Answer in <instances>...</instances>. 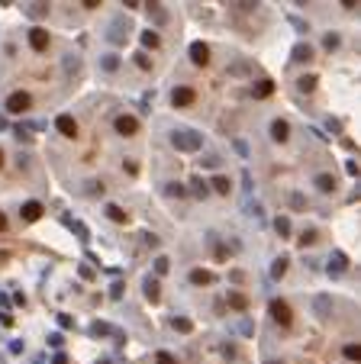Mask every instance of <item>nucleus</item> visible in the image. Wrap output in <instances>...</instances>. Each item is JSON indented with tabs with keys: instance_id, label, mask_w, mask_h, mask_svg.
Here are the masks:
<instances>
[{
	"instance_id": "nucleus-15",
	"label": "nucleus",
	"mask_w": 361,
	"mask_h": 364,
	"mask_svg": "<svg viewBox=\"0 0 361 364\" xmlns=\"http://www.w3.org/2000/svg\"><path fill=\"white\" fill-rule=\"evenodd\" d=\"M19 216H23L26 223H36V219L42 216V203H39V200H29V203H23V213H19Z\"/></svg>"
},
{
	"instance_id": "nucleus-24",
	"label": "nucleus",
	"mask_w": 361,
	"mask_h": 364,
	"mask_svg": "<svg viewBox=\"0 0 361 364\" xmlns=\"http://www.w3.org/2000/svg\"><path fill=\"white\" fill-rule=\"evenodd\" d=\"M184 194H187L184 184H178V181H168L165 184V197H184Z\"/></svg>"
},
{
	"instance_id": "nucleus-51",
	"label": "nucleus",
	"mask_w": 361,
	"mask_h": 364,
	"mask_svg": "<svg viewBox=\"0 0 361 364\" xmlns=\"http://www.w3.org/2000/svg\"><path fill=\"white\" fill-rule=\"evenodd\" d=\"M110 297H113V300H120V297H122V284H113V290H110Z\"/></svg>"
},
{
	"instance_id": "nucleus-50",
	"label": "nucleus",
	"mask_w": 361,
	"mask_h": 364,
	"mask_svg": "<svg viewBox=\"0 0 361 364\" xmlns=\"http://www.w3.org/2000/svg\"><path fill=\"white\" fill-rule=\"evenodd\" d=\"M142 239H145V242L152 245V248H155V245H158V236H155V232H145V236H142Z\"/></svg>"
},
{
	"instance_id": "nucleus-32",
	"label": "nucleus",
	"mask_w": 361,
	"mask_h": 364,
	"mask_svg": "<svg viewBox=\"0 0 361 364\" xmlns=\"http://www.w3.org/2000/svg\"><path fill=\"white\" fill-rule=\"evenodd\" d=\"M168 271H171V261H168L165 255H158L155 258V274H168Z\"/></svg>"
},
{
	"instance_id": "nucleus-18",
	"label": "nucleus",
	"mask_w": 361,
	"mask_h": 364,
	"mask_svg": "<svg viewBox=\"0 0 361 364\" xmlns=\"http://www.w3.org/2000/svg\"><path fill=\"white\" fill-rule=\"evenodd\" d=\"M229 306H233V310H239V313H245V310H248V297L239 293V290H229Z\"/></svg>"
},
{
	"instance_id": "nucleus-7",
	"label": "nucleus",
	"mask_w": 361,
	"mask_h": 364,
	"mask_svg": "<svg viewBox=\"0 0 361 364\" xmlns=\"http://www.w3.org/2000/svg\"><path fill=\"white\" fill-rule=\"evenodd\" d=\"M29 45L36 52H45V49H49V32H45L42 26H32V29H29Z\"/></svg>"
},
{
	"instance_id": "nucleus-45",
	"label": "nucleus",
	"mask_w": 361,
	"mask_h": 364,
	"mask_svg": "<svg viewBox=\"0 0 361 364\" xmlns=\"http://www.w3.org/2000/svg\"><path fill=\"white\" fill-rule=\"evenodd\" d=\"M342 355H345L349 361H358V345H345V348H342Z\"/></svg>"
},
{
	"instance_id": "nucleus-20",
	"label": "nucleus",
	"mask_w": 361,
	"mask_h": 364,
	"mask_svg": "<svg viewBox=\"0 0 361 364\" xmlns=\"http://www.w3.org/2000/svg\"><path fill=\"white\" fill-rule=\"evenodd\" d=\"M210 280H213V274H210V271H203V267H194V271H190V284L203 287V284H210Z\"/></svg>"
},
{
	"instance_id": "nucleus-41",
	"label": "nucleus",
	"mask_w": 361,
	"mask_h": 364,
	"mask_svg": "<svg viewBox=\"0 0 361 364\" xmlns=\"http://www.w3.org/2000/svg\"><path fill=\"white\" fill-rule=\"evenodd\" d=\"M290 207H294V210H306V200H303V194H290Z\"/></svg>"
},
{
	"instance_id": "nucleus-8",
	"label": "nucleus",
	"mask_w": 361,
	"mask_h": 364,
	"mask_svg": "<svg viewBox=\"0 0 361 364\" xmlns=\"http://www.w3.org/2000/svg\"><path fill=\"white\" fill-rule=\"evenodd\" d=\"M113 126H117L120 135H135V132H139V120H135V116H117Z\"/></svg>"
},
{
	"instance_id": "nucleus-42",
	"label": "nucleus",
	"mask_w": 361,
	"mask_h": 364,
	"mask_svg": "<svg viewBox=\"0 0 361 364\" xmlns=\"http://www.w3.org/2000/svg\"><path fill=\"white\" fill-rule=\"evenodd\" d=\"M148 6H152V16H155V23H165V19H168V16H165V10H158L161 3H148Z\"/></svg>"
},
{
	"instance_id": "nucleus-49",
	"label": "nucleus",
	"mask_w": 361,
	"mask_h": 364,
	"mask_svg": "<svg viewBox=\"0 0 361 364\" xmlns=\"http://www.w3.org/2000/svg\"><path fill=\"white\" fill-rule=\"evenodd\" d=\"M239 329H242V335H251V332H255V326H251L248 319H242V326H239Z\"/></svg>"
},
{
	"instance_id": "nucleus-38",
	"label": "nucleus",
	"mask_w": 361,
	"mask_h": 364,
	"mask_svg": "<svg viewBox=\"0 0 361 364\" xmlns=\"http://www.w3.org/2000/svg\"><path fill=\"white\" fill-rule=\"evenodd\" d=\"M290 19V26H294L297 32H310V23H306V19H300V16H287Z\"/></svg>"
},
{
	"instance_id": "nucleus-25",
	"label": "nucleus",
	"mask_w": 361,
	"mask_h": 364,
	"mask_svg": "<svg viewBox=\"0 0 361 364\" xmlns=\"http://www.w3.org/2000/svg\"><path fill=\"white\" fill-rule=\"evenodd\" d=\"M210 187H213L216 194H229V187H233V184H229V177L216 174V177H213V184H210Z\"/></svg>"
},
{
	"instance_id": "nucleus-56",
	"label": "nucleus",
	"mask_w": 361,
	"mask_h": 364,
	"mask_svg": "<svg viewBox=\"0 0 361 364\" xmlns=\"http://www.w3.org/2000/svg\"><path fill=\"white\" fill-rule=\"evenodd\" d=\"M6 126H10V122H6V116H0V129H6Z\"/></svg>"
},
{
	"instance_id": "nucleus-5",
	"label": "nucleus",
	"mask_w": 361,
	"mask_h": 364,
	"mask_svg": "<svg viewBox=\"0 0 361 364\" xmlns=\"http://www.w3.org/2000/svg\"><path fill=\"white\" fill-rule=\"evenodd\" d=\"M310 306H313V316H319V319L332 316V310H336V306H332V297H326V293H316Z\"/></svg>"
},
{
	"instance_id": "nucleus-48",
	"label": "nucleus",
	"mask_w": 361,
	"mask_h": 364,
	"mask_svg": "<svg viewBox=\"0 0 361 364\" xmlns=\"http://www.w3.org/2000/svg\"><path fill=\"white\" fill-rule=\"evenodd\" d=\"M345 171H349L352 177H358V161H345Z\"/></svg>"
},
{
	"instance_id": "nucleus-6",
	"label": "nucleus",
	"mask_w": 361,
	"mask_h": 364,
	"mask_svg": "<svg viewBox=\"0 0 361 364\" xmlns=\"http://www.w3.org/2000/svg\"><path fill=\"white\" fill-rule=\"evenodd\" d=\"M55 129H58L61 135H68V139H74V135H78V122H74V116H68V113L55 116Z\"/></svg>"
},
{
	"instance_id": "nucleus-52",
	"label": "nucleus",
	"mask_w": 361,
	"mask_h": 364,
	"mask_svg": "<svg viewBox=\"0 0 361 364\" xmlns=\"http://www.w3.org/2000/svg\"><path fill=\"white\" fill-rule=\"evenodd\" d=\"M122 6H126V10H139L142 3H139V0H122Z\"/></svg>"
},
{
	"instance_id": "nucleus-12",
	"label": "nucleus",
	"mask_w": 361,
	"mask_h": 364,
	"mask_svg": "<svg viewBox=\"0 0 361 364\" xmlns=\"http://www.w3.org/2000/svg\"><path fill=\"white\" fill-rule=\"evenodd\" d=\"M345 267H349V258H345L342 251H332V255H329V274H332V277H339Z\"/></svg>"
},
{
	"instance_id": "nucleus-1",
	"label": "nucleus",
	"mask_w": 361,
	"mask_h": 364,
	"mask_svg": "<svg viewBox=\"0 0 361 364\" xmlns=\"http://www.w3.org/2000/svg\"><path fill=\"white\" fill-rule=\"evenodd\" d=\"M171 145L178 152H200L203 148V135L194 132V129H174L171 132Z\"/></svg>"
},
{
	"instance_id": "nucleus-39",
	"label": "nucleus",
	"mask_w": 361,
	"mask_h": 364,
	"mask_svg": "<svg viewBox=\"0 0 361 364\" xmlns=\"http://www.w3.org/2000/svg\"><path fill=\"white\" fill-rule=\"evenodd\" d=\"M155 364H178V358H174L171 352H158L155 355Z\"/></svg>"
},
{
	"instance_id": "nucleus-17",
	"label": "nucleus",
	"mask_w": 361,
	"mask_h": 364,
	"mask_svg": "<svg viewBox=\"0 0 361 364\" xmlns=\"http://www.w3.org/2000/svg\"><path fill=\"white\" fill-rule=\"evenodd\" d=\"M290 58H294V61H303V65H306V61H313V49H310V42H297V45H294V52H290Z\"/></svg>"
},
{
	"instance_id": "nucleus-30",
	"label": "nucleus",
	"mask_w": 361,
	"mask_h": 364,
	"mask_svg": "<svg viewBox=\"0 0 361 364\" xmlns=\"http://www.w3.org/2000/svg\"><path fill=\"white\" fill-rule=\"evenodd\" d=\"M158 42H161V39H158V32H152V29H148V32H142V45H145V49H158Z\"/></svg>"
},
{
	"instance_id": "nucleus-46",
	"label": "nucleus",
	"mask_w": 361,
	"mask_h": 364,
	"mask_svg": "<svg viewBox=\"0 0 361 364\" xmlns=\"http://www.w3.org/2000/svg\"><path fill=\"white\" fill-rule=\"evenodd\" d=\"M58 326H61V329H71V326H74V319H71L68 313H58Z\"/></svg>"
},
{
	"instance_id": "nucleus-34",
	"label": "nucleus",
	"mask_w": 361,
	"mask_h": 364,
	"mask_svg": "<svg viewBox=\"0 0 361 364\" xmlns=\"http://www.w3.org/2000/svg\"><path fill=\"white\" fill-rule=\"evenodd\" d=\"M132 58H135V65H139V68H142V71H148V68H152V58H148V55H145V52H135V55H132Z\"/></svg>"
},
{
	"instance_id": "nucleus-29",
	"label": "nucleus",
	"mask_w": 361,
	"mask_h": 364,
	"mask_svg": "<svg viewBox=\"0 0 361 364\" xmlns=\"http://www.w3.org/2000/svg\"><path fill=\"white\" fill-rule=\"evenodd\" d=\"M171 326H174V332H190V329H194V322H190V319H184V316H174V319H171Z\"/></svg>"
},
{
	"instance_id": "nucleus-10",
	"label": "nucleus",
	"mask_w": 361,
	"mask_h": 364,
	"mask_svg": "<svg viewBox=\"0 0 361 364\" xmlns=\"http://www.w3.org/2000/svg\"><path fill=\"white\" fill-rule=\"evenodd\" d=\"M194 97H197V94L190 91V87H174L171 104H174V107H190V104H194Z\"/></svg>"
},
{
	"instance_id": "nucleus-44",
	"label": "nucleus",
	"mask_w": 361,
	"mask_h": 364,
	"mask_svg": "<svg viewBox=\"0 0 361 364\" xmlns=\"http://www.w3.org/2000/svg\"><path fill=\"white\" fill-rule=\"evenodd\" d=\"M49 345H52V348H61V345H65V335H61V332H52V335H49Z\"/></svg>"
},
{
	"instance_id": "nucleus-57",
	"label": "nucleus",
	"mask_w": 361,
	"mask_h": 364,
	"mask_svg": "<svg viewBox=\"0 0 361 364\" xmlns=\"http://www.w3.org/2000/svg\"><path fill=\"white\" fill-rule=\"evenodd\" d=\"M6 258H10V251H0V261H6Z\"/></svg>"
},
{
	"instance_id": "nucleus-54",
	"label": "nucleus",
	"mask_w": 361,
	"mask_h": 364,
	"mask_svg": "<svg viewBox=\"0 0 361 364\" xmlns=\"http://www.w3.org/2000/svg\"><path fill=\"white\" fill-rule=\"evenodd\" d=\"M52 364H68V358H65V355H55V361H52Z\"/></svg>"
},
{
	"instance_id": "nucleus-14",
	"label": "nucleus",
	"mask_w": 361,
	"mask_h": 364,
	"mask_svg": "<svg viewBox=\"0 0 361 364\" xmlns=\"http://www.w3.org/2000/svg\"><path fill=\"white\" fill-rule=\"evenodd\" d=\"M313 187H316L319 194H332V190H336V177L332 174H316L313 177Z\"/></svg>"
},
{
	"instance_id": "nucleus-35",
	"label": "nucleus",
	"mask_w": 361,
	"mask_h": 364,
	"mask_svg": "<svg viewBox=\"0 0 361 364\" xmlns=\"http://www.w3.org/2000/svg\"><path fill=\"white\" fill-rule=\"evenodd\" d=\"M190 187H194V194H197V197H207V194H210V190H207L210 184H203L200 177H194V181H190Z\"/></svg>"
},
{
	"instance_id": "nucleus-43",
	"label": "nucleus",
	"mask_w": 361,
	"mask_h": 364,
	"mask_svg": "<svg viewBox=\"0 0 361 364\" xmlns=\"http://www.w3.org/2000/svg\"><path fill=\"white\" fill-rule=\"evenodd\" d=\"M245 213H248V216H261L264 210H261V203L255 200V203H245Z\"/></svg>"
},
{
	"instance_id": "nucleus-21",
	"label": "nucleus",
	"mask_w": 361,
	"mask_h": 364,
	"mask_svg": "<svg viewBox=\"0 0 361 364\" xmlns=\"http://www.w3.org/2000/svg\"><path fill=\"white\" fill-rule=\"evenodd\" d=\"M100 68H104V71L107 74H113V71H117V68H120V55H100Z\"/></svg>"
},
{
	"instance_id": "nucleus-4",
	"label": "nucleus",
	"mask_w": 361,
	"mask_h": 364,
	"mask_svg": "<svg viewBox=\"0 0 361 364\" xmlns=\"http://www.w3.org/2000/svg\"><path fill=\"white\" fill-rule=\"evenodd\" d=\"M271 316H274L277 326H290L294 322V313H290V306L284 300H271Z\"/></svg>"
},
{
	"instance_id": "nucleus-26",
	"label": "nucleus",
	"mask_w": 361,
	"mask_h": 364,
	"mask_svg": "<svg viewBox=\"0 0 361 364\" xmlns=\"http://www.w3.org/2000/svg\"><path fill=\"white\" fill-rule=\"evenodd\" d=\"M274 229H277V236H281V239H287L290 236V219L287 216H277L274 219Z\"/></svg>"
},
{
	"instance_id": "nucleus-13",
	"label": "nucleus",
	"mask_w": 361,
	"mask_h": 364,
	"mask_svg": "<svg viewBox=\"0 0 361 364\" xmlns=\"http://www.w3.org/2000/svg\"><path fill=\"white\" fill-rule=\"evenodd\" d=\"M61 71H65L68 78H74V74L81 71V58H78V55H71V52L61 55Z\"/></svg>"
},
{
	"instance_id": "nucleus-33",
	"label": "nucleus",
	"mask_w": 361,
	"mask_h": 364,
	"mask_svg": "<svg viewBox=\"0 0 361 364\" xmlns=\"http://www.w3.org/2000/svg\"><path fill=\"white\" fill-rule=\"evenodd\" d=\"M297 87H300V91H306V94H310L313 87H316V78H313V74H303V78L297 81Z\"/></svg>"
},
{
	"instance_id": "nucleus-37",
	"label": "nucleus",
	"mask_w": 361,
	"mask_h": 364,
	"mask_svg": "<svg viewBox=\"0 0 361 364\" xmlns=\"http://www.w3.org/2000/svg\"><path fill=\"white\" fill-rule=\"evenodd\" d=\"M297 242H300L303 248H306V245H313V242H316V229H303V236L297 239Z\"/></svg>"
},
{
	"instance_id": "nucleus-23",
	"label": "nucleus",
	"mask_w": 361,
	"mask_h": 364,
	"mask_svg": "<svg viewBox=\"0 0 361 364\" xmlns=\"http://www.w3.org/2000/svg\"><path fill=\"white\" fill-rule=\"evenodd\" d=\"M65 223L71 226V232L81 239V242H87V239H91V232H87V226H84V223H78V219H65Z\"/></svg>"
},
{
	"instance_id": "nucleus-9",
	"label": "nucleus",
	"mask_w": 361,
	"mask_h": 364,
	"mask_svg": "<svg viewBox=\"0 0 361 364\" xmlns=\"http://www.w3.org/2000/svg\"><path fill=\"white\" fill-rule=\"evenodd\" d=\"M142 290H145V300H148V303H158V300H161V287H158V277H152V274H148V277L142 280Z\"/></svg>"
},
{
	"instance_id": "nucleus-19",
	"label": "nucleus",
	"mask_w": 361,
	"mask_h": 364,
	"mask_svg": "<svg viewBox=\"0 0 361 364\" xmlns=\"http://www.w3.org/2000/svg\"><path fill=\"white\" fill-rule=\"evenodd\" d=\"M287 264H290V261H287V255L274 258V264H271V277H274V280H281L284 274H287Z\"/></svg>"
},
{
	"instance_id": "nucleus-55",
	"label": "nucleus",
	"mask_w": 361,
	"mask_h": 364,
	"mask_svg": "<svg viewBox=\"0 0 361 364\" xmlns=\"http://www.w3.org/2000/svg\"><path fill=\"white\" fill-rule=\"evenodd\" d=\"M6 229V216H3V213H0V232H3Z\"/></svg>"
},
{
	"instance_id": "nucleus-31",
	"label": "nucleus",
	"mask_w": 361,
	"mask_h": 364,
	"mask_svg": "<svg viewBox=\"0 0 361 364\" xmlns=\"http://www.w3.org/2000/svg\"><path fill=\"white\" fill-rule=\"evenodd\" d=\"M200 164H203V168H220V164H223V158L210 152V155H203V158H200Z\"/></svg>"
},
{
	"instance_id": "nucleus-3",
	"label": "nucleus",
	"mask_w": 361,
	"mask_h": 364,
	"mask_svg": "<svg viewBox=\"0 0 361 364\" xmlns=\"http://www.w3.org/2000/svg\"><path fill=\"white\" fill-rule=\"evenodd\" d=\"M29 107H32V97L26 91H16L6 97V113H26Z\"/></svg>"
},
{
	"instance_id": "nucleus-59",
	"label": "nucleus",
	"mask_w": 361,
	"mask_h": 364,
	"mask_svg": "<svg viewBox=\"0 0 361 364\" xmlns=\"http://www.w3.org/2000/svg\"><path fill=\"white\" fill-rule=\"evenodd\" d=\"M268 364H281V361H268Z\"/></svg>"
},
{
	"instance_id": "nucleus-27",
	"label": "nucleus",
	"mask_w": 361,
	"mask_h": 364,
	"mask_svg": "<svg viewBox=\"0 0 361 364\" xmlns=\"http://www.w3.org/2000/svg\"><path fill=\"white\" fill-rule=\"evenodd\" d=\"M271 91H274V84H271V81H258V84L251 87V94H255V97H268Z\"/></svg>"
},
{
	"instance_id": "nucleus-47",
	"label": "nucleus",
	"mask_w": 361,
	"mask_h": 364,
	"mask_svg": "<svg viewBox=\"0 0 361 364\" xmlns=\"http://www.w3.org/2000/svg\"><path fill=\"white\" fill-rule=\"evenodd\" d=\"M233 145H236V152H239L242 158H248V145H245V142H242V139H236V142H233Z\"/></svg>"
},
{
	"instance_id": "nucleus-16",
	"label": "nucleus",
	"mask_w": 361,
	"mask_h": 364,
	"mask_svg": "<svg viewBox=\"0 0 361 364\" xmlns=\"http://www.w3.org/2000/svg\"><path fill=\"white\" fill-rule=\"evenodd\" d=\"M190 61H194V65H207V61H210V49L203 42H194V45H190Z\"/></svg>"
},
{
	"instance_id": "nucleus-28",
	"label": "nucleus",
	"mask_w": 361,
	"mask_h": 364,
	"mask_svg": "<svg viewBox=\"0 0 361 364\" xmlns=\"http://www.w3.org/2000/svg\"><path fill=\"white\" fill-rule=\"evenodd\" d=\"M45 13H49V6H45V3H29V6H26V16H32V19L45 16Z\"/></svg>"
},
{
	"instance_id": "nucleus-40",
	"label": "nucleus",
	"mask_w": 361,
	"mask_h": 364,
	"mask_svg": "<svg viewBox=\"0 0 361 364\" xmlns=\"http://www.w3.org/2000/svg\"><path fill=\"white\" fill-rule=\"evenodd\" d=\"M339 42H342V39H339L336 32H329V36L323 39V45H326V49H329V52H332V49H339Z\"/></svg>"
},
{
	"instance_id": "nucleus-22",
	"label": "nucleus",
	"mask_w": 361,
	"mask_h": 364,
	"mask_svg": "<svg viewBox=\"0 0 361 364\" xmlns=\"http://www.w3.org/2000/svg\"><path fill=\"white\" fill-rule=\"evenodd\" d=\"M104 213L113 219V223H126V219H129L126 213H122V207H117V203H107V207H104Z\"/></svg>"
},
{
	"instance_id": "nucleus-53",
	"label": "nucleus",
	"mask_w": 361,
	"mask_h": 364,
	"mask_svg": "<svg viewBox=\"0 0 361 364\" xmlns=\"http://www.w3.org/2000/svg\"><path fill=\"white\" fill-rule=\"evenodd\" d=\"M81 277H84V280H91V277H94V271H91L87 264H81Z\"/></svg>"
},
{
	"instance_id": "nucleus-2",
	"label": "nucleus",
	"mask_w": 361,
	"mask_h": 364,
	"mask_svg": "<svg viewBox=\"0 0 361 364\" xmlns=\"http://www.w3.org/2000/svg\"><path fill=\"white\" fill-rule=\"evenodd\" d=\"M107 39H110L113 45H126V39H129V23H126V16H113V19H110V32H107Z\"/></svg>"
},
{
	"instance_id": "nucleus-11",
	"label": "nucleus",
	"mask_w": 361,
	"mask_h": 364,
	"mask_svg": "<svg viewBox=\"0 0 361 364\" xmlns=\"http://www.w3.org/2000/svg\"><path fill=\"white\" fill-rule=\"evenodd\" d=\"M271 139H274V142H287V139H290L287 120H274V122H271Z\"/></svg>"
},
{
	"instance_id": "nucleus-36",
	"label": "nucleus",
	"mask_w": 361,
	"mask_h": 364,
	"mask_svg": "<svg viewBox=\"0 0 361 364\" xmlns=\"http://www.w3.org/2000/svg\"><path fill=\"white\" fill-rule=\"evenodd\" d=\"M113 332V326H107V322H94L91 326V335H110Z\"/></svg>"
},
{
	"instance_id": "nucleus-58",
	"label": "nucleus",
	"mask_w": 361,
	"mask_h": 364,
	"mask_svg": "<svg viewBox=\"0 0 361 364\" xmlns=\"http://www.w3.org/2000/svg\"><path fill=\"white\" fill-rule=\"evenodd\" d=\"M0 168H3V152H0Z\"/></svg>"
},
{
	"instance_id": "nucleus-60",
	"label": "nucleus",
	"mask_w": 361,
	"mask_h": 364,
	"mask_svg": "<svg viewBox=\"0 0 361 364\" xmlns=\"http://www.w3.org/2000/svg\"><path fill=\"white\" fill-rule=\"evenodd\" d=\"M100 364H110V361H100Z\"/></svg>"
}]
</instances>
